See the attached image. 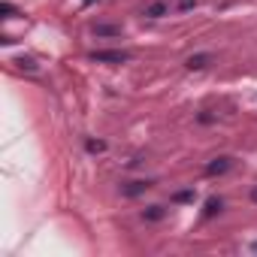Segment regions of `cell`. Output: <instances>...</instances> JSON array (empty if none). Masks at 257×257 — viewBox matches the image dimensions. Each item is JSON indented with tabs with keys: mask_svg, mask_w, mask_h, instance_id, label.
Returning <instances> with one entry per match:
<instances>
[{
	"mask_svg": "<svg viewBox=\"0 0 257 257\" xmlns=\"http://www.w3.org/2000/svg\"><path fill=\"white\" fill-rule=\"evenodd\" d=\"M251 200H254V203H257V185H254V188H251Z\"/></svg>",
	"mask_w": 257,
	"mask_h": 257,
	"instance_id": "cell-13",
	"label": "cell"
},
{
	"mask_svg": "<svg viewBox=\"0 0 257 257\" xmlns=\"http://www.w3.org/2000/svg\"><path fill=\"white\" fill-rule=\"evenodd\" d=\"M212 64V55H191L188 58V70H206Z\"/></svg>",
	"mask_w": 257,
	"mask_h": 257,
	"instance_id": "cell-4",
	"label": "cell"
},
{
	"mask_svg": "<svg viewBox=\"0 0 257 257\" xmlns=\"http://www.w3.org/2000/svg\"><path fill=\"white\" fill-rule=\"evenodd\" d=\"M221 206H224V203H221L218 197H212V200L206 203V212H203V215H206V218H212V215H218V212H221Z\"/></svg>",
	"mask_w": 257,
	"mask_h": 257,
	"instance_id": "cell-8",
	"label": "cell"
},
{
	"mask_svg": "<svg viewBox=\"0 0 257 257\" xmlns=\"http://www.w3.org/2000/svg\"><path fill=\"white\" fill-rule=\"evenodd\" d=\"M103 149H106L103 143H97V140H88V152H91V155H94V152H103Z\"/></svg>",
	"mask_w": 257,
	"mask_h": 257,
	"instance_id": "cell-11",
	"label": "cell"
},
{
	"mask_svg": "<svg viewBox=\"0 0 257 257\" xmlns=\"http://www.w3.org/2000/svg\"><path fill=\"white\" fill-rule=\"evenodd\" d=\"M164 215H167V209H164V206H149V209L143 212V218H146V221H161Z\"/></svg>",
	"mask_w": 257,
	"mask_h": 257,
	"instance_id": "cell-7",
	"label": "cell"
},
{
	"mask_svg": "<svg viewBox=\"0 0 257 257\" xmlns=\"http://www.w3.org/2000/svg\"><path fill=\"white\" fill-rule=\"evenodd\" d=\"M173 200H176V203H188V200H194V191H179Z\"/></svg>",
	"mask_w": 257,
	"mask_h": 257,
	"instance_id": "cell-10",
	"label": "cell"
},
{
	"mask_svg": "<svg viewBox=\"0 0 257 257\" xmlns=\"http://www.w3.org/2000/svg\"><path fill=\"white\" fill-rule=\"evenodd\" d=\"M233 167V158H215L212 164H206V176H224Z\"/></svg>",
	"mask_w": 257,
	"mask_h": 257,
	"instance_id": "cell-2",
	"label": "cell"
},
{
	"mask_svg": "<svg viewBox=\"0 0 257 257\" xmlns=\"http://www.w3.org/2000/svg\"><path fill=\"white\" fill-rule=\"evenodd\" d=\"M127 58V52H91V61H97V64H124Z\"/></svg>",
	"mask_w": 257,
	"mask_h": 257,
	"instance_id": "cell-1",
	"label": "cell"
},
{
	"mask_svg": "<svg viewBox=\"0 0 257 257\" xmlns=\"http://www.w3.org/2000/svg\"><path fill=\"white\" fill-rule=\"evenodd\" d=\"M200 0H179V10H194Z\"/></svg>",
	"mask_w": 257,
	"mask_h": 257,
	"instance_id": "cell-12",
	"label": "cell"
},
{
	"mask_svg": "<svg viewBox=\"0 0 257 257\" xmlns=\"http://www.w3.org/2000/svg\"><path fill=\"white\" fill-rule=\"evenodd\" d=\"M152 185L149 182H127V185H121V194L124 197H140V194H146Z\"/></svg>",
	"mask_w": 257,
	"mask_h": 257,
	"instance_id": "cell-3",
	"label": "cell"
},
{
	"mask_svg": "<svg viewBox=\"0 0 257 257\" xmlns=\"http://www.w3.org/2000/svg\"><path fill=\"white\" fill-rule=\"evenodd\" d=\"M94 34H97V37H118L121 28H118V25H94Z\"/></svg>",
	"mask_w": 257,
	"mask_h": 257,
	"instance_id": "cell-6",
	"label": "cell"
},
{
	"mask_svg": "<svg viewBox=\"0 0 257 257\" xmlns=\"http://www.w3.org/2000/svg\"><path fill=\"white\" fill-rule=\"evenodd\" d=\"M91 4H94V0H85V7H91Z\"/></svg>",
	"mask_w": 257,
	"mask_h": 257,
	"instance_id": "cell-14",
	"label": "cell"
},
{
	"mask_svg": "<svg viewBox=\"0 0 257 257\" xmlns=\"http://www.w3.org/2000/svg\"><path fill=\"white\" fill-rule=\"evenodd\" d=\"M0 13H4V19H16V16H19L13 4H0Z\"/></svg>",
	"mask_w": 257,
	"mask_h": 257,
	"instance_id": "cell-9",
	"label": "cell"
},
{
	"mask_svg": "<svg viewBox=\"0 0 257 257\" xmlns=\"http://www.w3.org/2000/svg\"><path fill=\"white\" fill-rule=\"evenodd\" d=\"M167 13H170V7L164 4V0H155V4L146 10V16H149V19H161V16H167Z\"/></svg>",
	"mask_w": 257,
	"mask_h": 257,
	"instance_id": "cell-5",
	"label": "cell"
},
{
	"mask_svg": "<svg viewBox=\"0 0 257 257\" xmlns=\"http://www.w3.org/2000/svg\"><path fill=\"white\" fill-rule=\"evenodd\" d=\"M254 251H257V245H254Z\"/></svg>",
	"mask_w": 257,
	"mask_h": 257,
	"instance_id": "cell-15",
	"label": "cell"
}]
</instances>
